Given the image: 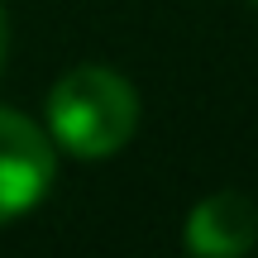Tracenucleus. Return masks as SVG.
<instances>
[{
	"label": "nucleus",
	"instance_id": "nucleus-3",
	"mask_svg": "<svg viewBox=\"0 0 258 258\" xmlns=\"http://www.w3.org/2000/svg\"><path fill=\"white\" fill-rule=\"evenodd\" d=\"M182 249L201 258H239L258 249V201L249 191H211L186 211Z\"/></svg>",
	"mask_w": 258,
	"mask_h": 258
},
{
	"label": "nucleus",
	"instance_id": "nucleus-1",
	"mask_svg": "<svg viewBox=\"0 0 258 258\" xmlns=\"http://www.w3.org/2000/svg\"><path fill=\"white\" fill-rule=\"evenodd\" d=\"M43 129L53 148L82 158V163L115 158L139 129V91L120 67L77 62L48 91Z\"/></svg>",
	"mask_w": 258,
	"mask_h": 258
},
{
	"label": "nucleus",
	"instance_id": "nucleus-5",
	"mask_svg": "<svg viewBox=\"0 0 258 258\" xmlns=\"http://www.w3.org/2000/svg\"><path fill=\"white\" fill-rule=\"evenodd\" d=\"M249 5H258V0H249Z\"/></svg>",
	"mask_w": 258,
	"mask_h": 258
},
{
	"label": "nucleus",
	"instance_id": "nucleus-2",
	"mask_svg": "<svg viewBox=\"0 0 258 258\" xmlns=\"http://www.w3.org/2000/svg\"><path fill=\"white\" fill-rule=\"evenodd\" d=\"M57 182V148L48 129L15 105H0V230L29 215Z\"/></svg>",
	"mask_w": 258,
	"mask_h": 258
},
{
	"label": "nucleus",
	"instance_id": "nucleus-4",
	"mask_svg": "<svg viewBox=\"0 0 258 258\" xmlns=\"http://www.w3.org/2000/svg\"><path fill=\"white\" fill-rule=\"evenodd\" d=\"M5 53H10V15L0 5V67H5Z\"/></svg>",
	"mask_w": 258,
	"mask_h": 258
}]
</instances>
